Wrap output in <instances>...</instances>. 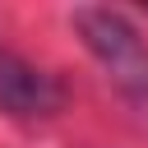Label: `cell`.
Returning a JSON list of instances; mask_svg holds the SVG:
<instances>
[{
  "mask_svg": "<svg viewBox=\"0 0 148 148\" xmlns=\"http://www.w3.org/2000/svg\"><path fill=\"white\" fill-rule=\"evenodd\" d=\"M65 106V83L37 60L0 46V111L14 120H51Z\"/></svg>",
  "mask_w": 148,
  "mask_h": 148,
  "instance_id": "cell-2",
  "label": "cell"
},
{
  "mask_svg": "<svg viewBox=\"0 0 148 148\" xmlns=\"http://www.w3.org/2000/svg\"><path fill=\"white\" fill-rule=\"evenodd\" d=\"M69 23L83 37L88 56L106 69V79L134 106H148V37L130 23V14L106 5H83L69 14Z\"/></svg>",
  "mask_w": 148,
  "mask_h": 148,
  "instance_id": "cell-1",
  "label": "cell"
}]
</instances>
